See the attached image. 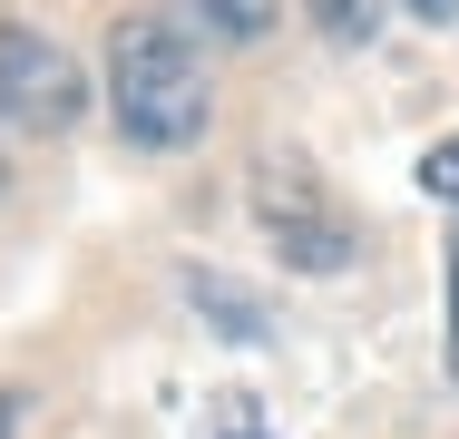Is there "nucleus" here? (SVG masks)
<instances>
[{"mask_svg": "<svg viewBox=\"0 0 459 439\" xmlns=\"http://www.w3.org/2000/svg\"><path fill=\"white\" fill-rule=\"evenodd\" d=\"M79 108H89L79 59L59 39H39V30L0 20V117L30 127V137H59V127H79Z\"/></svg>", "mask_w": 459, "mask_h": 439, "instance_id": "7ed1b4c3", "label": "nucleus"}, {"mask_svg": "<svg viewBox=\"0 0 459 439\" xmlns=\"http://www.w3.org/2000/svg\"><path fill=\"white\" fill-rule=\"evenodd\" d=\"M401 10H420V20H459V0H401Z\"/></svg>", "mask_w": 459, "mask_h": 439, "instance_id": "9d476101", "label": "nucleus"}, {"mask_svg": "<svg viewBox=\"0 0 459 439\" xmlns=\"http://www.w3.org/2000/svg\"><path fill=\"white\" fill-rule=\"evenodd\" d=\"M303 10H313V30H323V39H342V49L371 39V20H381V0H303Z\"/></svg>", "mask_w": 459, "mask_h": 439, "instance_id": "39448f33", "label": "nucleus"}, {"mask_svg": "<svg viewBox=\"0 0 459 439\" xmlns=\"http://www.w3.org/2000/svg\"><path fill=\"white\" fill-rule=\"evenodd\" d=\"M205 439H264V420H255V400H225V410L205 420Z\"/></svg>", "mask_w": 459, "mask_h": 439, "instance_id": "6e6552de", "label": "nucleus"}, {"mask_svg": "<svg viewBox=\"0 0 459 439\" xmlns=\"http://www.w3.org/2000/svg\"><path fill=\"white\" fill-rule=\"evenodd\" d=\"M195 10H205V20L225 30V39H264V30H274V10H283V0H195Z\"/></svg>", "mask_w": 459, "mask_h": 439, "instance_id": "423d86ee", "label": "nucleus"}, {"mask_svg": "<svg viewBox=\"0 0 459 439\" xmlns=\"http://www.w3.org/2000/svg\"><path fill=\"white\" fill-rule=\"evenodd\" d=\"M420 185H430L440 205H459V137H440V147L420 157Z\"/></svg>", "mask_w": 459, "mask_h": 439, "instance_id": "0eeeda50", "label": "nucleus"}, {"mask_svg": "<svg viewBox=\"0 0 459 439\" xmlns=\"http://www.w3.org/2000/svg\"><path fill=\"white\" fill-rule=\"evenodd\" d=\"M186 293H195V303L215 313V332H235V342H255V332H264V313H255V293H235V283H215V273H195Z\"/></svg>", "mask_w": 459, "mask_h": 439, "instance_id": "20e7f679", "label": "nucleus"}, {"mask_svg": "<svg viewBox=\"0 0 459 439\" xmlns=\"http://www.w3.org/2000/svg\"><path fill=\"white\" fill-rule=\"evenodd\" d=\"M108 108H117V127L137 147H186L205 127V108H215L205 98V59H195V39L167 10H127L108 30Z\"/></svg>", "mask_w": 459, "mask_h": 439, "instance_id": "f257e3e1", "label": "nucleus"}, {"mask_svg": "<svg viewBox=\"0 0 459 439\" xmlns=\"http://www.w3.org/2000/svg\"><path fill=\"white\" fill-rule=\"evenodd\" d=\"M255 225L303 273H342L352 263V215L333 205V185L303 167V157H255Z\"/></svg>", "mask_w": 459, "mask_h": 439, "instance_id": "f03ea898", "label": "nucleus"}, {"mask_svg": "<svg viewBox=\"0 0 459 439\" xmlns=\"http://www.w3.org/2000/svg\"><path fill=\"white\" fill-rule=\"evenodd\" d=\"M450 381H459V245H450Z\"/></svg>", "mask_w": 459, "mask_h": 439, "instance_id": "1a4fd4ad", "label": "nucleus"}]
</instances>
